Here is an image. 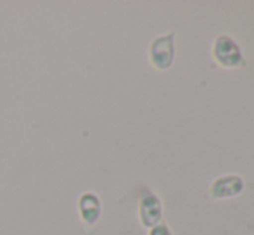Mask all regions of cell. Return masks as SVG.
Returning <instances> with one entry per match:
<instances>
[{"instance_id": "6da1fadb", "label": "cell", "mask_w": 254, "mask_h": 235, "mask_svg": "<svg viewBox=\"0 0 254 235\" xmlns=\"http://www.w3.org/2000/svg\"><path fill=\"white\" fill-rule=\"evenodd\" d=\"M175 45L173 35H166L152 42L151 45V62L157 69H168L173 62Z\"/></svg>"}, {"instance_id": "7a4b0ae2", "label": "cell", "mask_w": 254, "mask_h": 235, "mask_svg": "<svg viewBox=\"0 0 254 235\" xmlns=\"http://www.w3.org/2000/svg\"><path fill=\"white\" fill-rule=\"evenodd\" d=\"M214 59L225 67H235L242 64V56L239 47L228 37H220L214 42Z\"/></svg>"}, {"instance_id": "3957f363", "label": "cell", "mask_w": 254, "mask_h": 235, "mask_svg": "<svg viewBox=\"0 0 254 235\" xmlns=\"http://www.w3.org/2000/svg\"><path fill=\"white\" fill-rule=\"evenodd\" d=\"M161 216H163V208H161L159 199L154 194H144L140 199V222L144 227L152 229L159 225Z\"/></svg>"}, {"instance_id": "277c9868", "label": "cell", "mask_w": 254, "mask_h": 235, "mask_svg": "<svg viewBox=\"0 0 254 235\" xmlns=\"http://www.w3.org/2000/svg\"><path fill=\"white\" fill-rule=\"evenodd\" d=\"M78 208H80V216L81 222L87 225H94L97 223L99 216H101V201L95 194L87 192L80 197L78 201Z\"/></svg>"}, {"instance_id": "5b68a950", "label": "cell", "mask_w": 254, "mask_h": 235, "mask_svg": "<svg viewBox=\"0 0 254 235\" xmlns=\"http://www.w3.org/2000/svg\"><path fill=\"white\" fill-rule=\"evenodd\" d=\"M244 188V183L239 176H223L220 180H216L213 185H211V195L216 199L221 197H234L239 192Z\"/></svg>"}, {"instance_id": "8992f818", "label": "cell", "mask_w": 254, "mask_h": 235, "mask_svg": "<svg viewBox=\"0 0 254 235\" xmlns=\"http://www.w3.org/2000/svg\"><path fill=\"white\" fill-rule=\"evenodd\" d=\"M149 235H171V232L168 230V227L164 225V223H161V225H156L151 229V232Z\"/></svg>"}]
</instances>
